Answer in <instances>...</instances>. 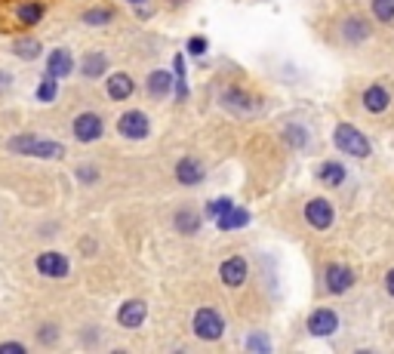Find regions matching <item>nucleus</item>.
Segmentation results:
<instances>
[{
  "label": "nucleus",
  "instance_id": "obj_1",
  "mask_svg": "<svg viewBox=\"0 0 394 354\" xmlns=\"http://www.w3.org/2000/svg\"><path fill=\"white\" fill-rule=\"evenodd\" d=\"M6 148L13 154H22V157H40V160H59L65 157V145L62 142H53V139H37V136H16L6 142Z\"/></svg>",
  "mask_w": 394,
  "mask_h": 354
},
{
  "label": "nucleus",
  "instance_id": "obj_2",
  "mask_svg": "<svg viewBox=\"0 0 394 354\" xmlns=\"http://www.w3.org/2000/svg\"><path fill=\"white\" fill-rule=\"evenodd\" d=\"M336 148L345 151L351 157H367L370 154V139H367L357 126L342 123V126H336Z\"/></svg>",
  "mask_w": 394,
  "mask_h": 354
},
{
  "label": "nucleus",
  "instance_id": "obj_3",
  "mask_svg": "<svg viewBox=\"0 0 394 354\" xmlns=\"http://www.w3.org/2000/svg\"><path fill=\"white\" fill-rule=\"evenodd\" d=\"M195 333L200 336V339L213 342V339H222L225 333V320L216 308H200L195 315Z\"/></svg>",
  "mask_w": 394,
  "mask_h": 354
},
{
  "label": "nucleus",
  "instance_id": "obj_4",
  "mask_svg": "<svg viewBox=\"0 0 394 354\" xmlns=\"http://www.w3.org/2000/svg\"><path fill=\"white\" fill-rule=\"evenodd\" d=\"M102 133H105V126H102V117L99 114L87 111V114L74 117V139L78 142H96V139H102Z\"/></svg>",
  "mask_w": 394,
  "mask_h": 354
},
{
  "label": "nucleus",
  "instance_id": "obj_5",
  "mask_svg": "<svg viewBox=\"0 0 394 354\" xmlns=\"http://www.w3.org/2000/svg\"><path fill=\"white\" fill-rule=\"evenodd\" d=\"M148 130H151V123L142 111H127L117 121V133H121L123 139H145Z\"/></svg>",
  "mask_w": 394,
  "mask_h": 354
},
{
  "label": "nucleus",
  "instance_id": "obj_6",
  "mask_svg": "<svg viewBox=\"0 0 394 354\" xmlns=\"http://www.w3.org/2000/svg\"><path fill=\"white\" fill-rule=\"evenodd\" d=\"M305 219H308V225H312V228H317V231L330 228V225H333V207H330V200H324V197L308 200Z\"/></svg>",
  "mask_w": 394,
  "mask_h": 354
},
{
  "label": "nucleus",
  "instance_id": "obj_7",
  "mask_svg": "<svg viewBox=\"0 0 394 354\" xmlns=\"http://www.w3.org/2000/svg\"><path fill=\"white\" fill-rule=\"evenodd\" d=\"M37 271L44 277H65L71 271V265H68V259H65L62 252L47 250V252H40L37 256Z\"/></svg>",
  "mask_w": 394,
  "mask_h": 354
},
{
  "label": "nucleus",
  "instance_id": "obj_8",
  "mask_svg": "<svg viewBox=\"0 0 394 354\" xmlns=\"http://www.w3.org/2000/svg\"><path fill=\"white\" fill-rule=\"evenodd\" d=\"M339 330V317L333 315L330 308H317L312 317H308V333L312 336H333Z\"/></svg>",
  "mask_w": 394,
  "mask_h": 354
},
{
  "label": "nucleus",
  "instance_id": "obj_9",
  "mask_svg": "<svg viewBox=\"0 0 394 354\" xmlns=\"http://www.w3.org/2000/svg\"><path fill=\"white\" fill-rule=\"evenodd\" d=\"M145 315H148L145 302L130 299V302L121 305V311H117V320H121V326H127V330H136V326L145 324Z\"/></svg>",
  "mask_w": 394,
  "mask_h": 354
},
{
  "label": "nucleus",
  "instance_id": "obj_10",
  "mask_svg": "<svg viewBox=\"0 0 394 354\" xmlns=\"http://www.w3.org/2000/svg\"><path fill=\"white\" fill-rule=\"evenodd\" d=\"M74 71V59L68 49H53L47 59V74H53L56 80H62V78H68V74Z\"/></svg>",
  "mask_w": 394,
  "mask_h": 354
},
{
  "label": "nucleus",
  "instance_id": "obj_11",
  "mask_svg": "<svg viewBox=\"0 0 394 354\" xmlns=\"http://www.w3.org/2000/svg\"><path fill=\"white\" fill-rule=\"evenodd\" d=\"M219 274H222V281L228 286H240L247 281V259H240V256L225 259L222 268H219Z\"/></svg>",
  "mask_w": 394,
  "mask_h": 354
},
{
  "label": "nucleus",
  "instance_id": "obj_12",
  "mask_svg": "<svg viewBox=\"0 0 394 354\" xmlns=\"http://www.w3.org/2000/svg\"><path fill=\"white\" fill-rule=\"evenodd\" d=\"M355 283V271L345 265H330L326 268V290L330 293H345Z\"/></svg>",
  "mask_w": 394,
  "mask_h": 354
},
{
  "label": "nucleus",
  "instance_id": "obj_13",
  "mask_svg": "<svg viewBox=\"0 0 394 354\" xmlns=\"http://www.w3.org/2000/svg\"><path fill=\"white\" fill-rule=\"evenodd\" d=\"M176 179L182 185H197L204 179V166L197 164V157H182L179 164H176Z\"/></svg>",
  "mask_w": 394,
  "mask_h": 354
},
{
  "label": "nucleus",
  "instance_id": "obj_14",
  "mask_svg": "<svg viewBox=\"0 0 394 354\" xmlns=\"http://www.w3.org/2000/svg\"><path fill=\"white\" fill-rule=\"evenodd\" d=\"M40 53H44V47H40V40H37V37L22 35V37H16V40H13V56H16V59L35 62V59H40Z\"/></svg>",
  "mask_w": 394,
  "mask_h": 354
},
{
  "label": "nucleus",
  "instance_id": "obj_15",
  "mask_svg": "<svg viewBox=\"0 0 394 354\" xmlns=\"http://www.w3.org/2000/svg\"><path fill=\"white\" fill-rule=\"evenodd\" d=\"M133 90H136V83H133L130 74H111L108 78V96L114 99V102H123V99H130L133 96Z\"/></svg>",
  "mask_w": 394,
  "mask_h": 354
},
{
  "label": "nucleus",
  "instance_id": "obj_16",
  "mask_svg": "<svg viewBox=\"0 0 394 354\" xmlns=\"http://www.w3.org/2000/svg\"><path fill=\"white\" fill-rule=\"evenodd\" d=\"M388 102H391V96L385 87H370L364 92V105H367V111H373V114H382L385 108H388Z\"/></svg>",
  "mask_w": 394,
  "mask_h": 354
},
{
  "label": "nucleus",
  "instance_id": "obj_17",
  "mask_svg": "<svg viewBox=\"0 0 394 354\" xmlns=\"http://www.w3.org/2000/svg\"><path fill=\"white\" fill-rule=\"evenodd\" d=\"M219 222V228L222 231H234V228H244V225L250 222V213L247 209H238V207H231V209H225V213L216 219Z\"/></svg>",
  "mask_w": 394,
  "mask_h": 354
},
{
  "label": "nucleus",
  "instance_id": "obj_18",
  "mask_svg": "<svg viewBox=\"0 0 394 354\" xmlns=\"http://www.w3.org/2000/svg\"><path fill=\"white\" fill-rule=\"evenodd\" d=\"M170 90H173V78L166 71H151L148 74V92L154 99H164V96H170Z\"/></svg>",
  "mask_w": 394,
  "mask_h": 354
},
{
  "label": "nucleus",
  "instance_id": "obj_19",
  "mask_svg": "<svg viewBox=\"0 0 394 354\" xmlns=\"http://www.w3.org/2000/svg\"><path fill=\"white\" fill-rule=\"evenodd\" d=\"M44 13H47V6L44 4H22V6H16V19H19L25 28H31V25H37L40 19H44Z\"/></svg>",
  "mask_w": 394,
  "mask_h": 354
},
{
  "label": "nucleus",
  "instance_id": "obj_20",
  "mask_svg": "<svg viewBox=\"0 0 394 354\" xmlns=\"http://www.w3.org/2000/svg\"><path fill=\"white\" fill-rule=\"evenodd\" d=\"M108 68V59L102 53H90L83 59V78H102Z\"/></svg>",
  "mask_w": 394,
  "mask_h": 354
},
{
  "label": "nucleus",
  "instance_id": "obj_21",
  "mask_svg": "<svg viewBox=\"0 0 394 354\" xmlns=\"http://www.w3.org/2000/svg\"><path fill=\"white\" fill-rule=\"evenodd\" d=\"M317 176H321V182H326V185H342V182H345V166L324 164L321 170H317Z\"/></svg>",
  "mask_w": 394,
  "mask_h": 354
},
{
  "label": "nucleus",
  "instance_id": "obj_22",
  "mask_svg": "<svg viewBox=\"0 0 394 354\" xmlns=\"http://www.w3.org/2000/svg\"><path fill=\"white\" fill-rule=\"evenodd\" d=\"M56 92H59V80L53 78V74H47V78L37 83V92H35V96H37V102H53Z\"/></svg>",
  "mask_w": 394,
  "mask_h": 354
},
{
  "label": "nucleus",
  "instance_id": "obj_23",
  "mask_svg": "<svg viewBox=\"0 0 394 354\" xmlns=\"http://www.w3.org/2000/svg\"><path fill=\"white\" fill-rule=\"evenodd\" d=\"M176 225H179V231L195 234L200 228V216L191 213V209H182V213H176Z\"/></svg>",
  "mask_w": 394,
  "mask_h": 354
},
{
  "label": "nucleus",
  "instance_id": "obj_24",
  "mask_svg": "<svg viewBox=\"0 0 394 354\" xmlns=\"http://www.w3.org/2000/svg\"><path fill=\"white\" fill-rule=\"evenodd\" d=\"M222 105L234 108V111H244V108H250V96H247V92H240V90H228L222 96Z\"/></svg>",
  "mask_w": 394,
  "mask_h": 354
},
{
  "label": "nucleus",
  "instance_id": "obj_25",
  "mask_svg": "<svg viewBox=\"0 0 394 354\" xmlns=\"http://www.w3.org/2000/svg\"><path fill=\"white\" fill-rule=\"evenodd\" d=\"M111 19H114V10H108V6H96V10L83 13V22L87 25H108Z\"/></svg>",
  "mask_w": 394,
  "mask_h": 354
},
{
  "label": "nucleus",
  "instance_id": "obj_26",
  "mask_svg": "<svg viewBox=\"0 0 394 354\" xmlns=\"http://www.w3.org/2000/svg\"><path fill=\"white\" fill-rule=\"evenodd\" d=\"M373 16L379 22H394V0H373Z\"/></svg>",
  "mask_w": 394,
  "mask_h": 354
},
{
  "label": "nucleus",
  "instance_id": "obj_27",
  "mask_svg": "<svg viewBox=\"0 0 394 354\" xmlns=\"http://www.w3.org/2000/svg\"><path fill=\"white\" fill-rule=\"evenodd\" d=\"M176 96H179V99L188 96V87H185V62H182V56H176Z\"/></svg>",
  "mask_w": 394,
  "mask_h": 354
},
{
  "label": "nucleus",
  "instance_id": "obj_28",
  "mask_svg": "<svg viewBox=\"0 0 394 354\" xmlns=\"http://www.w3.org/2000/svg\"><path fill=\"white\" fill-rule=\"evenodd\" d=\"M234 204H231V197H219V200H213V204H209V216L213 219H219L225 209H231Z\"/></svg>",
  "mask_w": 394,
  "mask_h": 354
},
{
  "label": "nucleus",
  "instance_id": "obj_29",
  "mask_svg": "<svg viewBox=\"0 0 394 354\" xmlns=\"http://www.w3.org/2000/svg\"><path fill=\"white\" fill-rule=\"evenodd\" d=\"M287 139L290 145H305V130L302 126H287Z\"/></svg>",
  "mask_w": 394,
  "mask_h": 354
},
{
  "label": "nucleus",
  "instance_id": "obj_30",
  "mask_svg": "<svg viewBox=\"0 0 394 354\" xmlns=\"http://www.w3.org/2000/svg\"><path fill=\"white\" fill-rule=\"evenodd\" d=\"M188 53L191 56H204L207 53V40L204 37H191L188 40Z\"/></svg>",
  "mask_w": 394,
  "mask_h": 354
},
{
  "label": "nucleus",
  "instance_id": "obj_31",
  "mask_svg": "<svg viewBox=\"0 0 394 354\" xmlns=\"http://www.w3.org/2000/svg\"><path fill=\"white\" fill-rule=\"evenodd\" d=\"M247 348L268 351V348H271V345H268V339H265V336H250V339H247Z\"/></svg>",
  "mask_w": 394,
  "mask_h": 354
},
{
  "label": "nucleus",
  "instance_id": "obj_32",
  "mask_svg": "<svg viewBox=\"0 0 394 354\" xmlns=\"http://www.w3.org/2000/svg\"><path fill=\"white\" fill-rule=\"evenodd\" d=\"M0 354H25L22 342H0Z\"/></svg>",
  "mask_w": 394,
  "mask_h": 354
},
{
  "label": "nucleus",
  "instance_id": "obj_33",
  "mask_svg": "<svg viewBox=\"0 0 394 354\" xmlns=\"http://www.w3.org/2000/svg\"><path fill=\"white\" fill-rule=\"evenodd\" d=\"M56 339V326H44V333H40V342H53Z\"/></svg>",
  "mask_w": 394,
  "mask_h": 354
},
{
  "label": "nucleus",
  "instance_id": "obj_34",
  "mask_svg": "<svg viewBox=\"0 0 394 354\" xmlns=\"http://www.w3.org/2000/svg\"><path fill=\"white\" fill-rule=\"evenodd\" d=\"M78 176H80L83 182H87V179H96V170H93V166H80V170H78Z\"/></svg>",
  "mask_w": 394,
  "mask_h": 354
},
{
  "label": "nucleus",
  "instance_id": "obj_35",
  "mask_svg": "<svg viewBox=\"0 0 394 354\" xmlns=\"http://www.w3.org/2000/svg\"><path fill=\"white\" fill-rule=\"evenodd\" d=\"M6 83H13V78H10V74H6V71H0V92L6 90Z\"/></svg>",
  "mask_w": 394,
  "mask_h": 354
},
{
  "label": "nucleus",
  "instance_id": "obj_36",
  "mask_svg": "<svg viewBox=\"0 0 394 354\" xmlns=\"http://www.w3.org/2000/svg\"><path fill=\"white\" fill-rule=\"evenodd\" d=\"M385 286H388V293H391V296H394V268H391V271H388V277H385Z\"/></svg>",
  "mask_w": 394,
  "mask_h": 354
},
{
  "label": "nucleus",
  "instance_id": "obj_37",
  "mask_svg": "<svg viewBox=\"0 0 394 354\" xmlns=\"http://www.w3.org/2000/svg\"><path fill=\"white\" fill-rule=\"evenodd\" d=\"M127 4H142V0H127Z\"/></svg>",
  "mask_w": 394,
  "mask_h": 354
}]
</instances>
